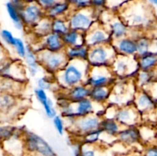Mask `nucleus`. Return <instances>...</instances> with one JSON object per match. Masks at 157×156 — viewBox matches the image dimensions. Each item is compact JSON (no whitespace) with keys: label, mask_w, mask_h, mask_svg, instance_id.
I'll return each instance as SVG.
<instances>
[{"label":"nucleus","mask_w":157,"mask_h":156,"mask_svg":"<svg viewBox=\"0 0 157 156\" xmlns=\"http://www.w3.org/2000/svg\"><path fill=\"white\" fill-rule=\"evenodd\" d=\"M117 14L131 28L144 32L153 24V9L143 0H130Z\"/></svg>","instance_id":"f257e3e1"},{"label":"nucleus","mask_w":157,"mask_h":156,"mask_svg":"<svg viewBox=\"0 0 157 156\" xmlns=\"http://www.w3.org/2000/svg\"><path fill=\"white\" fill-rule=\"evenodd\" d=\"M90 67L87 61H68L64 68L55 75V78L61 90H68L85 84Z\"/></svg>","instance_id":"f03ea898"},{"label":"nucleus","mask_w":157,"mask_h":156,"mask_svg":"<svg viewBox=\"0 0 157 156\" xmlns=\"http://www.w3.org/2000/svg\"><path fill=\"white\" fill-rule=\"evenodd\" d=\"M103 117L116 119L124 127L139 126L143 120L142 116L133 104L122 106L107 105Z\"/></svg>","instance_id":"7ed1b4c3"},{"label":"nucleus","mask_w":157,"mask_h":156,"mask_svg":"<svg viewBox=\"0 0 157 156\" xmlns=\"http://www.w3.org/2000/svg\"><path fill=\"white\" fill-rule=\"evenodd\" d=\"M111 90L108 105L122 106L133 104L137 87L133 79H117Z\"/></svg>","instance_id":"20e7f679"},{"label":"nucleus","mask_w":157,"mask_h":156,"mask_svg":"<svg viewBox=\"0 0 157 156\" xmlns=\"http://www.w3.org/2000/svg\"><path fill=\"white\" fill-rule=\"evenodd\" d=\"M102 119L103 117L100 115L91 114L75 118L73 120L65 121L67 131L75 137L81 139L87 133L100 128Z\"/></svg>","instance_id":"39448f33"},{"label":"nucleus","mask_w":157,"mask_h":156,"mask_svg":"<svg viewBox=\"0 0 157 156\" xmlns=\"http://www.w3.org/2000/svg\"><path fill=\"white\" fill-rule=\"evenodd\" d=\"M38 59L45 73L55 76L67 64V60L64 51L54 52L42 49L37 51Z\"/></svg>","instance_id":"423d86ee"},{"label":"nucleus","mask_w":157,"mask_h":156,"mask_svg":"<svg viewBox=\"0 0 157 156\" xmlns=\"http://www.w3.org/2000/svg\"><path fill=\"white\" fill-rule=\"evenodd\" d=\"M98 15L97 11L90 7L81 10L72 9L67 18L71 28L85 34L98 21Z\"/></svg>","instance_id":"0eeeda50"},{"label":"nucleus","mask_w":157,"mask_h":156,"mask_svg":"<svg viewBox=\"0 0 157 156\" xmlns=\"http://www.w3.org/2000/svg\"><path fill=\"white\" fill-rule=\"evenodd\" d=\"M25 150L33 156H58L50 144L33 132H23Z\"/></svg>","instance_id":"6e6552de"},{"label":"nucleus","mask_w":157,"mask_h":156,"mask_svg":"<svg viewBox=\"0 0 157 156\" xmlns=\"http://www.w3.org/2000/svg\"><path fill=\"white\" fill-rule=\"evenodd\" d=\"M110 67L117 79L134 80L140 70L136 56L117 54Z\"/></svg>","instance_id":"1a4fd4ad"},{"label":"nucleus","mask_w":157,"mask_h":156,"mask_svg":"<svg viewBox=\"0 0 157 156\" xmlns=\"http://www.w3.org/2000/svg\"><path fill=\"white\" fill-rule=\"evenodd\" d=\"M117 55L112 44L95 46L90 47L87 63L90 67H110Z\"/></svg>","instance_id":"9d476101"},{"label":"nucleus","mask_w":157,"mask_h":156,"mask_svg":"<svg viewBox=\"0 0 157 156\" xmlns=\"http://www.w3.org/2000/svg\"><path fill=\"white\" fill-rule=\"evenodd\" d=\"M117 78L111 70V67H90L85 84L89 87H110L115 84Z\"/></svg>","instance_id":"9b49d317"},{"label":"nucleus","mask_w":157,"mask_h":156,"mask_svg":"<svg viewBox=\"0 0 157 156\" xmlns=\"http://www.w3.org/2000/svg\"><path fill=\"white\" fill-rule=\"evenodd\" d=\"M112 38L107 28L99 21L85 33V44L89 47L112 44Z\"/></svg>","instance_id":"f8f14e48"},{"label":"nucleus","mask_w":157,"mask_h":156,"mask_svg":"<svg viewBox=\"0 0 157 156\" xmlns=\"http://www.w3.org/2000/svg\"><path fill=\"white\" fill-rule=\"evenodd\" d=\"M20 12L25 29L29 30L33 28L43 18L46 16L45 10L43 9L35 0L28 2Z\"/></svg>","instance_id":"ddd939ff"},{"label":"nucleus","mask_w":157,"mask_h":156,"mask_svg":"<svg viewBox=\"0 0 157 156\" xmlns=\"http://www.w3.org/2000/svg\"><path fill=\"white\" fill-rule=\"evenodd\" d=\"M133 104L142 116L151 113L157 107V102L153 96L144 89H137Z\"/></svg>","instance_id":"4468645a"},{"label":"nucleus","mask_w":157,"mask_h":156,"mask_svg":"<svg viewBox=\"0 0 157 156\" xmlns=\"http://www.w3.org/2000/svg\"><path fill=\"white\" fill-rule=\"evenodd\" d=\"M35 51L42 49L51 50L54 52L64 51L65 45L63 42L62 37L54 32H51L44 38L39 40H35L33 44H30Z\"/></svg>","instance_id":"2eb2a0df"},{"label":"nucleus","mask_w":157,"mask_h":156,"mask_svg":"<svg viewBox=\"0 0 157 156\" xmlns=\"http://www.w3.org/2000/svg\"><path fill=\"white\" fill-rule=\"evenodd\" d=\"M117 141L125 146L132 147L141 144L139 126L124 127L117 137Z\"/></svg>","instance_id":"dca6fc26"},{"label":"nucleus","mask_w":157,"mask_h":156,"mask_svg":"<svg viewBox=\"0 0 157 156\" xmlns=\"http://www.w3.org/2000/svg\"><path fill=\"white\" fill-rule=\"evenodd\" d=\"M112 44L117 54L125 56H136L137 54L136 40L130 36L113 41Z\"/></svg>","instance_id":"f3484780"},{"label":"nucleus","mask_w":157,"mask_h":156,"mask_svg":"<svg viewBox=\"0 0 157 156\" xmlns=\"http://www.w3.org/2000/svg\"><path fill=\"white\" fill-rule=\"evenodd\" d=\"M60 91L68 100L73 102H77L86 98L90 97V87H89L87 84H83L75 86L68 90H60Z\"/></svg>","instance_id":"a211bd4d"},{"label":"nucleus","mask_w":157,"mask_h":156,"mask_svg":"<svg viewBox=\"0 0 157 156\" xmlns=\"http://www.w3.org/2000/svg\"><path fill=\"white\" fill-rule=\"evenodd\" d=\"M23 61H24V64L25 66L26 70H27V73L29 76L35 77L36 76H38L40 70L42 68L38 61L37 52L29 44H28L27 54Z\"/></svg>","instance_id":"6ab92c4d"},{"label":"nucleus","mask_w":157,"mask_h":156,"mask_svg":"<svg viewBox=\"0 0 157 156\" xmlns=\"http://www.w3.org/2000/svg\"><path fill=\"white\" fill-rule=\"evenodd\" d=\"M72 10L70 3L67 0H64L56 3L45 11L46 16L51 19L57 18H67Z\"/></svg>","instance_id":"aec40b11"},{"label":"nucleus","mask_w":157,"mask_h":156,"mask_svg":"<svg viewBox=\"0 0 157 156\" xmlns=\"http://www.w3.org/2000/svg\"><path fill=\"white\" fill-rule=\"evenodd\" d=\"M90 47L87 44L74 46V47H66L64 53L68 61H87Z\"/></svg>","instance_id":"412c9836"},{"label":"nucleus","mask_w":157,"mask_h":156,"mask_svg":"<svg viewBox=\"0 0 157 156\" xmlns=\"http://www.w3.org/2000/svg\"><path fill=\"white\" fill-rule=\"evenodd\" d=\"M100 128L105 136L117 139L118 134L124 126L121 125L116 119L103 117Z\"/></svg>","instance_id":"4be33fe9"},{"label":"nucleus","mask_w":157,"mask_h":156,"mask_svg":"<svg viewBox=\"0 0 157 156\" xmlns=\"http://www.w3.org/2000/svg\"><path fill=\"white\" fill-rule=\"evenodd\" d=\"M111 91L110 87H92L90 88V98L97 103L107 106L111 95Z\"/></svg>","instance_id":"5701e85b"},{"label":"nucleus","mask_w":157,"mask_h":156,"mask_svg":"<svg viewBox=\"0 0 157 156\" xmlns=\"http://www.w3.org/2000/svg\"><path fill=\"white\" fill-rule=\"evenodd\" d=\"M52 19L45 16L33 28L31 29L30 32L33 35L35 40L41 39L52 32Z\"/></svg>","instance_id":"b1692460"},{"label":"nucleus","mask_w":157,"mask_h":156,"mask_svg":"<svg viewBox=\"0 0 157 156\" xmlns=\"http://www.w3.org/2000/svg\"><path fill=\"white\" fill-rule=\"evenodd\" d=\"M139 69L141 70L153 71L157 68V53L150 52L140 56H136Z\"/></svg>","instance_id":"393cba45"},{"label":"nucleus","mask_w":157,"mask_h":156,"mask_svg":"<svg viewBox=\"0 0 157 156\" xmlns=\"http://www.w3.org/2000/svg\"><path fill=\"white\" fill-rule=\"evenodd\" d=\"M62 40L65 47L86 44L85 34L71 28L63 35Z\"/></svg>","instance_id":"a878e982"},{"label":"nucleus","mask_w":157,"mask_h":156,"mask_svg":"<svg viewBox=\"0 0 157 156\" xmlns=\"http://www.w3.org/2000/svg\"><path fill=\"white\" fill-rule=\"evenodd\" d=\"M36 84L38 88L45 90L46 92H55L56 93L61 90L55 80V76L48 73L38 77L37 79Z\"/></svg>","instance_id":"bb28decb"},{"label":"nucleus","mask_w":157,"mask_h":156,"mask_svg":"<svg viewBox=\"0 0 157 156\" xmlns=\"http://www.w3.org/2000/svg\"><path fill=\"white\" fill-rule=\"evenodd\" d=\"M156 80V76L155 70L147 71L140 70L135 77L134 81L137 89H147L150 84Z\"/></svg>","instance_id":"cd10ccee"},{"label":"nucleus","mask_w":157,"mask_h":156,"mask_svg":"<svg viewBox=\"0 0 157 156\" xmlns=\"http://www.w3.org/2000/svg\"><path fill=\"white\" fill-rule=\"evenodd\" d=\"M81 156H107L104 145L99 143L96 145L83 144L81 145Z\"/></svg>","instance_id":"c85d7f7f"},{"label":"nucleus","mask_w":157,"mask_h":156,"mask_svg":"<svg viewBox=\"0 0 157 156\" xmlns=\"http://www.w3.org/2000/svg\"><path fill=\"white\" fill-rule=\"evenodd\" d=\"M6 11L9 15V18L12 20V23L14 24V27L18 31H21L23 29H25V24L21 19V12L18 9H17L10 2L6 3Z\"/></svg>","instance_id":"c756f323"},{"label":"nucleus","mask_w":157,"mask_h":156,"mask_svg":"<svg viewBox=\"0 0 157 156\" xmlns=\"http://www.w3.org/2000/svg\"><path fill=\"white\" fill-rule=\"evenodd\" d=\"M153 39L149 37L147 34L144 33L136 39L137 45V54L136 56H140L145 54L153 51Z\"/></svg>","instance_id":"7c9ffc66"},{"label":"nucleus","mask_w":157,"mask_h":156,"mask_svg":"<svg viewBox=\"0 0 157 156\" xmlns=\"http://www.w3.org/2000/svg\"><path fill=\"white\" fill-rule=\"evenodd\" d=\"M52 32L61 37L71 29L67 18H57L52 19Z\"/></svg>","instance_id":"2f4dec72"},{"label":"nucleus","mask_w":157,"mask_h":156,"mask_svg":"<svg viewBox=\"0 0 157 156\" xmlns=\"http://www.w3.org/2000/svg\"><path fill=\"white\" fill-rule=\"evenodd\" d=\"M104 132L101 128L92 131L87 133L84 136L80 139V142L83 144H88V145H96V144L101 143V139Z\"/></svg>","instance_id":"473e14b6"},{"label":"nucleus","mask_w":157,"mask_h":156,"mask_svg":"<svg viewBox=\"0 0 157 156\" xmlns=\"http://www.w3.org/2000/svg\"><path fill=\"white\" fill-rule=\"evenodd\" d=\"M16 98L11 93H4L0 96V109L9 111L16 105Z\"/></svg>","instance_id":"72a5a7b5"},{"label":"nucleus","mask_w":157,"mask_h":156,"mask_svg":"<svg viewBox=\"0 0 157 156\" xmlns=\"http://www.w3.org/2000/svg\"><path fill=\"white\" fill-rule=\"evenodd\" d=\"M140 133L141 143H148L154 137L153 128L149 125L141 123L139 125Z\"/></svg>","instance_id":"f704fd0d"},{"label":"nucleus","mask_w":157,"mask_h":156,"mask_svg":"<svg viewBox=\"0 0 157 156\" xmlns=\"http://www.w3.org/2000/svg\"><path fill=\"white\" fill-rule=\"evenodd\" d=\"M13 47L15 49V53H16L18 58L24 60V58L26 56V54H27L28 44H26L21 38H16Z\"/></svg>","instance_id":"c9c22d12"},{"label":"nucleus","mask_w":157,"mask_h":156,"mask_svg":"<svg viewBox=\"0 0 157 156\" xmlns=\"http://www.w3.org/2000/svg\"><path fill=\"white\" fill-rule=\"evenodd\" d=\"M52 123H53L54 128L60 136H63L65 131H67L65 120L61 115H57L54 119H52Z\"/></svg>","instance_id":"e433bc0d"},{"label":"nucleus","mask_w":157,"mask_h":156,"mask_svg":"<svg viewBox=\"0 0 157 156\" xmlns=\"http://www.w3.org/2000/svg\"><path fill=\"white\" fill-rule=\"evenodd\" d=\"M43 110H44V114L48 119H52L58 115V110L55 107L54 101L51 98H49L48 100L47 101L46 103H44L42 106Z\"/></svg>","instance_id":"4c0bfd02"},{"label":"nucleus","mask_w":157,"mask_h":156,"mask_svg":"<svg viewBox=\"0 0 157 156\" xmlns=\"http://www.w3.org/2000/svg\"><path fill=\"white\" fill-rule=\"evenodd\" d=\"M0 37H1L2 40L4 41L5 44L11 46V47H13L15 43L16 38L14 36L12 32L7 30V29H2V30L0 31Z\"/></svg>","instance_id":"58836bf2"},{"label":"nucleus","mask_w":157,"mask_h":156,"mask_svg":"<svg viewBox=\"0 0 157 156\" xmlns=\"http://www.w3.org/2000/svg\"><path fill=\"white\" fill-rule=\"evenodd\" d=\"M73 10L88 9L91 7L90 0H67Z\"/></svg>","instance_id":"ea45409f"},{"label":"nucleus","mask_w":157,"mask_h":156,"mask_svg":"<svg viewBox=\"0 0 157 156\" xmlns=\"http://www.w3.org/2000/svg\"><path fill=\"white\" fill-rule=\"evenodd\" d=\"M34 95H35V98L37 99V100L38 101L40 104L41 106L44 105V103L47 102V101L49 99V96L48 95V92H46L45 90H41V89L36 88L34 89Z\"/></svg>","instance_id":"a19ab883"},{"label":"nucleus","mask_w":157,"mask_h":156,"mask_svg":"<svg viewBox=\"0 0 157 156\" xmlns=\"http://www.w3.org/2000/svg\"><path fill=\"white\" fill-rule=\"evenodd\" d=\"M16 130V128L12 127L0 126V139H2L3 140H8L15 134Z\"/></svg>","instance_id":"79ce46f5"},{"label":"nucleus","mask_w":157,"mask_h":156,"mask_svg":"<svg viewBox=\"0 0 157 156\" xmlns=\"http://www.w3.org/2000/svg\"><path fill=\"white\" fill-rule=\"evenodd\" d=\"M107 0H90L91 8L97 12H100L107 9Z\"/></svg>","instance_id":"37998d69"},{"label":"nucleus","mask_w":157,"mask_h":156,"mask_svg":"<svg viewBox=\"0 0 157 156\" xmlns=\"http://www.w3.org/2000/svg\"><path fill=\"white\" fill-rule=\"evenodd\" d=\"M35 1H36V2L43 9H44L46 11L48 9H50L55 4H56V3L59 2L61 1H64V0H35Z\"/></svg>","instance_id":"c03bdc74"},{"label":"nucleus","mask_w":157,"mask_h":156,"mask_svg":"<svg viewBox=\"0 0 157 156\" xmlns=\"http://www.w3.org/2000/svg\"><path fill=\"white\" fill-rule=\"evenodd\" d=\"M143 156H157L156 145H147L144 149Z\"/></svg>","instance_id":"a18cd8bd"},{"label":"nucleus","mask_w":157,"mask_h":156,"mask_svg":"<svg viewBox=\"0 0 157 156\" xmlns=\"http://www.w3.org/2000/svg\"><path fill=\"white\" fill-rule=\"evenodd\" d=\"M145 90H147L153 96V97L154 98L155 100L157 102V80L153 82L152 84H150Z\"/></svg>","instance_id":"49530a36"},{"label":"nucleus","mask_w":157,"mask_h":156,"mask_svg":"<svg viewBox=\"0 0 157 156\" xmlns=\"http://www.w3.org/2000/svg\"><path fill=\"white\" fill-rule=\"evenodd\" d=\"M28 2H29L28 0H11L10 2L21 12Z\"/></svg>","instance_id":"de8ad7c7"},{"label":"nucleus","mask_w":157,"mask_h":156,"mask_svg":"<svg viewBox=\"0 0 157 156\" xmlns=\"http://www.w3.org/2000/svg\"><path fill=\"white\" fill-rule=\"evenodd\" d=\"M81 142H78V144L77 145L74 146V156H81L80 155V151H81Z\"/></svg>","instance_id":"09e8293b"},{"label":"nucleus","mask_w":157,"mask_h":156,"mask_svg":"<svg viewBox=\"0 0 157 156\" xmlns=\"http://www.w3.org/2000/svg\"><path fill=\"white\" fill-rule=\"evenodd\" d=\"M147 4L150 6L152 9L156 12L157 11V0H147Z\"/></svg>","instance_id":"8fccbe9b"},{"label":"nucleus","mask_w":157,"mask_h":156,"mask_svg":"<svg viewBox=\"0 0 157 156\" xmlns=\"http://www.w3.org/2000/svg\"><path fill=\"white\" fill-rule=\"evenodd\" d=\"M155 73H156V80H157V68L156 69V70H155Z\"/></svg>","instance_id":"3c124183"},{"label":"nucleus","mask_w":157,"mask_h":156,"mask_svg":"<svg viewBox=\"0 0 157 156\" xmlns=\"http://www.w3.org/2000/svg\"><path fill=\"white\" fill-rule=\"evenodd\" d=\"M28 1H32V0H28Z\"/></svg>","instance_id":"603ef678"}]
</instances>
